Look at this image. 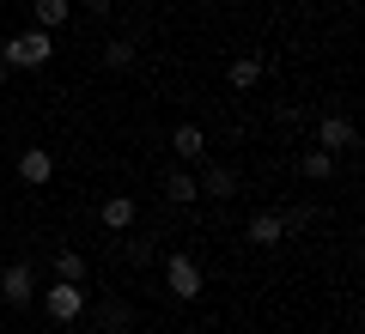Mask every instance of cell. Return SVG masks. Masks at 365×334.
I'll list each match as a JSON object with an SVG mask.
<instances>
[{"mask_svg": "<svg viewBox=\"0 0 365 334\" xmlns=\"http://www.w3.org/2000/svg\"><path fill=\"white\" fill-rule=\"evenodd\" d=\"M134 55H140V49H134V37H110L104 43V67H116V73H122V67H134Z\"/></svg>", "mask_w": 365, "mask_h": 334, "instance_id": "16", "label": "cell"}, {"mask_svg": "<svg viewBox=\"0 0 365 334\" xmlns=\"http://www.w3.org/2000/svg\"><path fill=\"white\" fill-rule=\"evenodd\" d=\"M98 328H104V334H128L134 328V310L122 304V298H110V304L98 310Z\"/></svg>", "mask_w": 365, "mask_h": 334, "instance_id": "15", "label": "cell"}, {"mask_svg": "<svg viewBox=\"0 0 365 334\" xmlns=\"http://www.w3.org/2000/svg\"><path fill=\"white\" fill-rule=\"evenodd\" d=\"M244 237H250V244H256V249H274V244H280V237H287V225H280V213H268V207H262V213H250Z\"/></svg>", "mask_w": 365, "mask_h": 334, "instance_id": "7", "label": "cell"}, {"mask_svg": "<svg viewBox=\"0 0 365 334\" xmlns=\"http://www.w3.org/2000/svg\"><path fill=\"white\" fill-rule=\"evenodd\" d=\"M170 146H177L182 165H201V152H207V134H201L195 122H177V128H170Z\"/></svg>", "mask_w": 365, "mask_h": 334, "instance_id": "8", "label": "cell"}, {"mask_svg": "<svg viewBox=\"0 0 365 334\" xmlns=\"http://www.w3.org/2000/svg\"><path fill=\"white\" fill-rule=\"evenodd\" d=\"M0 55H6V67H13V73H19V67H43V61L55 55V37H49V31H37V25H31V31H19V37L6 43Z\"/></svg>", "mask_w": 365, "mask_h": 334, "instance_id": "1", "label": "cell"}, {"mask_svg": "<svg viewBox=\"0 0 365 334\" xmlns=\"http://www.w3.org/2000/svg\"><path fill=\"white\" fill-rule=\"evenodd\" d=\"M201 194H213V201H225V194H237V177H232V170H225V165H201Z\"/></svg>", "mask_w": 365, "mask_h": 334, "instance_id": "11", "label": "cell"}, {"mask_svg": "<svg viewBox=\"0 0 365 334\" xmlns=\"http://www.w3.org/2000/svg\"><path fill=\"white\" fill-rule=\"evenodd\" d=\"M43 310H49L55 322H79V316H86V286H73V280H55L49 292H43Z\"/></svg>", "mask_w": 365, "mask_h": 334, "instance_id": "4", "label": "cell"}, {"mask_svg": "<svg viewBox=\"0 0 365 334\" xmlns=\"http://www.w3.org/2000/svg\"><path fill=\"white\" fill-rule=\"evenodd\" d=\"M98 219H104V231H128L134 219H140V207H134V194H110V201L98 207Z\"/></svg>", "mask_w": 365, "mask_h": 334, "instance_id": "9", "label": "cell"}, {"mask_svg": "<svg viewBox=\"0 0 365 334\" xmlns=\"http://www.w3.org/2000/svg\"><path fill=\"white\" fill-rule=\"evenodd\" d=\"M299 170H304V182H329V177H335V152H323V146H311V152L299 158Z\"/></svg>", "mask_w": 365, "mask_h": 334, "instance_id": "14", "label": "cell"}, {"mask_svg": "<svg viewBox=\"0 0 365 334\" xmlns=\"http://www.w3.org/2000/svg\"><path fill=\"white\" fill-rule=\"evenodd\" d=\"M31 13H37V31H61L73 19V0H31Z\"/></svg>", "mask_w": 365, "mask_h": 334, "instance_id": "12", "label": "cell"}, {"mask_svg": "<svg viewBox=\"0 0 365 334\" xmlns=\"http://www.w3.org/2000/svg\"><path fill=\"white\" fill-rule=\"evenodd\" d=\"M55 280L86 286V256H79V249H61V256H55Z\"/></svg>", "mask_w": 365, "mask_h": 334, "instance_id": "17", "label": "cell"}, {"mask_svg": "<svg viewBox=\"0 0 365 334\" xmlns=\"http://www.w3.org/2000/svg\"><path fill=\"white\" fill-rule=\"evenodd\" d=\"M165 194H170L177 207H182V201H201V182H195V170H182V165H177V170L165 177Z\"/></svg>", "mask_w": 365, "mask_h": 334, "instance_id": "13", "label": "cell"}, {"mask_svg": "<svg viewBox=\"0 0 365 334\" xmlns=\"http://www.w3.org/2000/svg\"><path fill=\"white\" fill-rule=\"evenodd\" d=\"M225 79H232V91H256L262 85V55H237V61L225 67Z\"/></svg>", "mask_w": 365, "mask_h": 334, "instance_id": "10", "label": "cell"}, {"mask_svg": "<svg viewBox=\"0 0 365 334\" xmlns=\"http://www.w3.org/2000/svg\"><path fill=\"white\" fill-rule=\"evenodd\" d=\"M317 146H323V152H353L359 134H353L347 116H323V122H317Z\"/></svg>", "mask_w": 365, "mask_h": 334, "instance_id": "6", "label": "cell"}, {"mask_svg": "<svg viewBox=\"0 0 365 334\" xmlns=\"http://www.w3.org/2000/svg\"><path fill=\"white\" fill-rule=\"evenodd\" d=\"M6 79H13V67H6V55H0V85H6Z\"/></svg>", "mask_w": 365, "mask_h": 334, "instance_id": "20", "label": "cell"}, {"mask_svg": "<svg viewBox=\"0 0 365 334\" xmlns=\"http://www.w3.org/2000/svg\"><path fill=\"white\" fill-rule=\"evenodd\" d=\"M280 225H287V231H311L317 213H311V207H292V213H280Z\"/></svg>", "mask_w": 365, "mask_h": 334, "instance_id": "18", "label": "cell"}, {"mask_svg": "<svg viewBox=\"0 0 365 334\" xmlns=\"http://www.w3.org/2000/svg\"><path fill=\"white\" fill-rule=\"evenodd\" d=\"M19 182H25V189H49L55 182V152L49 146H25V152H19Z\"/></svg>", "mask_w": 365, "mask_h": 334, "instance_id": "5", "label": "cell"}, {"mask_svg": "<svg viewBox=\"0 0 365 334\" xmlns=\"http://www.w3.org/2000/svg\"><path fill=\"white\" fill-rule=\"evenodd\" d=\"M0 298L13 310H25L31 298H37V268H31V261H6V268H0Z\"/></svg>", "mask_w": 365, "mask_h": 334, "instance_id": "3", "label": "cell"}, {"mask_svg": "<svg viewBox=\"0 0 365 334\" xmlns=\"http://www.w3.org/2000/svg\"><path fill=\"white\" fill-rule=\"evenodd\" d=\"M110 6H116V0H86V13H91V19H110Z\"/></svg>", "mask_w": 365, "mask_h": 334, "instance_id": "19", "label": "cell"}, {"mask_svg": "<svg viewBox=\"0 0 365 334\" xmlns=\"http://www.w3.org/2000/svg\"><path fill=\"white\" fill-rule=\"evenodd\" d=\"M165 286L182 298V304H189V298H201V286H207V280H201V261L182 256V249H177V256H165Z\"/></svg>", "mask_w": 365, "mask_h": 334, "instance_id": "2", "label": "cell"}]
</instances>
